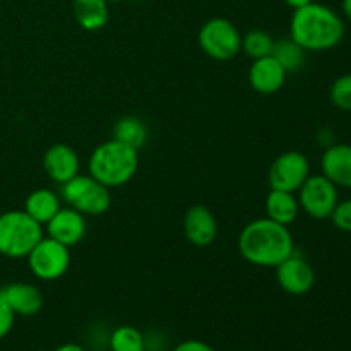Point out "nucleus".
Listing matches in <instances>:
<instances>
[{"label": "nucleus", "mask_w": 351, "mask_h": 351, "mask_svg": "<svg viewBox=\"0 0 351 351\" xmlns=\"http://www.w3.org/2000/svg\"><path fill=\"white\" fill-rule=\"evenodd\" d=\"M243 261L257 267H276L295 252L290 228L269 218H259L245 225L237 240Z\"/></svg>", "instance_id": "f257e3e1"}, {"label": "nucleus", "mask_w": 351, "mask_h": 351, "mask_svg": "<svg viewBox=\"0 0 351 351\" xmlns=\"http://www.w3.org/2000/svg\"><path fill=\"white\" fill-rule=\"evenodd\" d=\"M290 38L305 51L331 50L345 38V23L331 7L312 2L293 10L290 19Z\"/></svg>", "instance_id": "f03ea898"}, {"label": "nucleus", "mask_w": 351, "mask_h": 351, "mask_svg": "<svg viewBox=\"0 0 351 351\" xmlns=\"http://www.w3.org/2000/svg\"><path fill=\"white\" fill-rule=\"evenodd\" d=\"M139 168V151L117 139L98 144L89 154L88 171L108 189L129 184Z\"/></svg>", "instance_id": "7ed1b4c3"}, {"label": "nucleus", "mask_w": 351, "mask_h": 351, "mask_svg": "<svg viewBox=\"0 0 351 351\" xmlns=\"http://www.w3.org/2000/svg\"><path fill=\"white\" fill-rule=\"evenodd\" d=\"M43 237V226L34 221L24 209L0 215V254L3 257L24 259Z\"/></svg>", "instance_id": "20e7f679"}, {"label": "nucleus", "mask_w": 351, "mask_h": 351, "mask_svg": "<svg viewBox=\"0 0 351 351\" xmlns=\"http://www.w3.org/2000/svg\"><path fill=\"white\" fill-rule=\"evenodd\" d=\"M60 197L69 208H74L84 216H101L112 206L110 189L99 184L91 175H75L67 184L60 185Z\"/></svg>", "instance_id": "39448f33"}, {"label": "nucleus", "mask_w": 351, "mask_h": 351, "mask_svg": "<svg viewBox=\"0 0 351 351\" xmlns=\"http://www.w3.org/2000/svg\"><path fill=\"white\" fill-rule=\"evenodd\" d=\"M197 43L209 58L226 62L242 51V34L226 17H213L199 29Z\"/></svg>", "instance_id": "423d86ee"}, {"label": "nucleus", "mask_w": 351, "mask_h": 351, "mask_svg": "<svg viewBox=\"0 0 351 351\" xmlns=\"http://www.w3.org/2000/svg\"><path fill=\"white\" fill-rule=\"evenodd\" d=\"M26 259L34 278L41 281H57L71 267V249L50 237H43Z\"/></svg>", "instance_id": "0eeeda50"}, {"label": "nucleus", "mask_w": 351, "mask_h": 351, "mask_svg": "<svg viewBox=\"0 0 351 351\" xmlns=\"http://www.w3.org/2000/svg\"><path fill=\"white\" fill-rule=\"evenodd\" d=\"M300 209L314 219H329L332 209L339 201L338 187L324 175H308L307 180L298 189Z\"/></svg>", "instance_id": "6e6552de"}, {"label": "nucleus", "mask_w": 351, "mask_h": 351, "mask_svg": "<svg viewBox=\"0 0 351 351\" xmlns=\"http://www.w3.org/2000/svg\"><path fill=\"white\" fill-rule=\"evenodd\" d=\"M311 175L308 158L300 151H285L271 163L267 182L271 189L298 192Z\"/></svg>", "instance_id": "1a4fd4ad"}, {"label": "nucleus", "mask_w": 351, "mask_h": 351, "mask_svg": "<svg viewBox=\"0 0 351 351\" xmlns=\"http://www.w3.org/2000/svg\"><path fill=\"white\" fill-rule=\"evenodd\" d=\"M276 269V281L283 291L288 295H300L308 293L315 285V271L308 264L307 259H304L298 254H291L288 259H285Z\"/></svg>", "instance_id": "9d476101"}, {"label": "nucleus", "mask_w": 351, "mask_h": 351, "mask_svg": "<svg viewBox=\"0 0 351 351\" xmlns=\"http://www.w3.org/2000/svg\"><path fill=\"white\" fill-rule=\"evenodd\" d=\"M45 232H47V237L71 249L84 240L88 221L84 215L67 206V208L58 209L57 215L45 225Z\"/></svg>", "instance_id": "9b49d317"}, {"label": "nucleus", "mask_w": 351, "mask_h": 351, "mask_svg": "<svg viewBox=\"0 0 351 351\" xmlns=\"http://www.w3.org/2000/svg\"><path fill=\"white\" fill-rule=\"evenodd\" d=\"M43 170L51 182L64 185L72 180L75 175H79L81 158H79L77 151L69 144H51L43 154Z\"/></svg>", "instance_id": "f8f14e48"}, {"label": "nucleus", "mask_w": 351, "mask_h": 351, "mask_svg": "<svg viewBox=\"0 0 351 351\" xmlns=\"http://www.w3.org/2000/svg\"><path fill=\"white\" fill-rule=\"evenodd\" d=\"M184 235L194 247L204 249L218 239V221L211 209L195 204L187 209L184 216Z\"/></svg>", "instance_id": "ddd939ff"}, {"label": "nucleus", "mask_w": 351, "mask_h": 351, "mask_svg": "<svg viewBox=\"0 0 351 351\" xmlns=\"http://www.w3.org/2000/svg\"><path fill=\"white\" fill-rule=\"evenodd\" d=\"M0 298L10 311L21 317H33L43 308V293L40 288L24 281H14L0 288Z\"/></svg>", "instance_id": "4468645a"}, {"label": "nucleus", "mask_w": 351, "mask_h": 351, "mask_svg": "<svg viewBox=\"0 0 351 351\" xmlns=\"http://www.w3.org/2000/svg\"><path fill=\"white\" fill-rule=\"evenodd\" d=\"M285 82H287V71L273 55L252 60L249 69V84L254 91L271 96L280 91Z\"/></svg>", "instance_id": "2eb2a0df"}, {"label": "nucleus", "mask_w": 351, "mask_h": 351, "mask_svg": "<svg viewBox=\"0 0 351 351\" xmlns=\"http://www.w3.org/2000/svg\"><path fill=\"white\" fill-rule=\"evenodd\" d=\"M321 173L336 187L351 189V144H331L321 158Z\"/></svg>", "instance_id": "dca6fc26"}, {"label": "nucleus", "mask_w": 351, "mask_h": 351, "mask_svg": "<svg viewBox=\"0 0 351 351\" xmlns=\"http://www.w3.org/2000/svg\"><path fill=\"white\" fill-rule=\"evenodd\" d=\"M264 208H266V218L285 226H290L300 213V204L295 192L276 191V189L269 191Z\"/></svg>", "instance_id": "f3484780"}, {"label": "nucleus", "mask_w": 351, "mask_h": 351, "mask_svg": "<svg viewBox=\"0 0 351 351\" xmlns=\"http://www.w3.org/2000/svg\"><path fill=\"white\" fill-rule=\"evenodd\" d=\"M108 0H74L72 14L84 31H99L106 26L110 17Z\"/></svg>", "instance_id": "a211bd4d"}, {"label": "nucleus", "mask_w": 351, "mask_h": 351, "mask_svg": "<svg viewBox=\"0 0 351 351\" xmlns=\"http://www.w3.org/2000/svg\"><path fill=\"white\" fill-rule=\"evenodd\" d=\"M60 202V197L51 189H36L24 201V211L43 226L57 215L62 208Z\"/></svg>", "instance_id": "6ab92c4d"}, {"label": "nucleus", "mask_w": 351, "mask_h": 351, "mask_svg": "<svg viewBox=\"0 0 351 351\" xmlns=\"http://www.w3.org/2000/svg\"><path fill=\"white\" fill-rule=\"evenodd\" d=\"M113 139L120 141L122 144H127L129 147L139 151L141 147H144V144L147 143V127L144 125V122L141 119L134 115H125L122 119H119L113 125Z\"/></svg>", "instance_id": "aec40b11"}, {"label": "nucleus", "mask_w": 351, "mask_h": 351, "mask_svg": "<svg viewBox=\"0 0 351 351\" xmlns=\"http://www.w3.org/2000/svg\"><path fill=\"white\" fill-rule=\"evenodd\" d=\"M305 53L307 51L300 45L295 43L291 38H283V40L274 41V48L271 55L280 62V65L288 74V72H297L304 67Z\"/></svg>", "instance_id": "412c9836"}, {"label": "nucleus", "mask_w": 351, "mask_h": 351, "mask_svg": "<svg viewBox=\"0 0 351 351\" xmlns=\"http://www.w3.org/2000/svg\"><path fill=\"white\" fill-rule=\"evenodd\" d=\"M108 346L112 351H144L146 338L134 326H119L110 335Z\"/></svg>", "instance_id": "4be33fe9"}, {"label": "nucleus", "mask_w": 351, "mask_h": 351, "mask_svg": "<svg viewBox=\"0 0 351 351\" xmlns=\"http://www.w3.org/2000/svg\"><path fill=\"white\" fill-rule=\"evenodd\" d=\"M274 38L264 29H250L242 36V50L252 60L269 57L274 48Z\"/></svg>", "instance_id": "5701e85b"}, {"label": "nucleus", "mask_w": 351, "mask_h": 351, "mask_svg": "<svg viewBox=\"0 0 351 351\" xmlns=\"http://www.w3.org/2000/svg\"><path fill=\"white\" fill-rule=\"evenodd\" d=\"M329 99L343 112H351V74H343L335 79L329 88Z\"/></svg>", "instance_id": "b1692460"}, {"label": "nucleus", "mask_w": 351, "mask_h": 351, "mask_svg": "<svg viewBox=\"0 0 351 351\" xmlns=\"http://www.w3.org/2000/svg\"><path fill=\"white\" fill-rule=\"evenodd\" d=\"M329 219H331L332 225H335L339 232L351 233V199L338 201V204L332 209Z\"/></svg>", "instance_id": "393cba45"}, {"label": "nucleus", "mask_w": 351, "mask_h": 351, "mask_svg": "<svg viewBox=\"0 0 351 351\" xmlns=\"http://www.w3.org/2000/svg\"><path fill=\"white\" fill-rule=\"evenodd\" d=\"M14 321H16V314L10 311L9 305L0 298V339L5 338L14 328Z\"/></svg>", "instance_id": "a878e982"}, {"label": "nucleus", "mask_w": 351, "mask_h": 351, "mask_svg": "<svg viewBox=\"0 0 351 351\" xmlns=\"http://www.w3.org/2000/svg\"><path fill=\"white\" fill-rule=\"evenodd\" d=\"M171 351H216L209 343L201 339H187V341L178 343Z\"/></svg>", "instance_id": "bb28decb"}, {"label": "nucleus", "mask_w": 351, "mask_h": 351, "mask_svg": "<svg viewBox=\"0 0 351 351\" xmlns=\"http://www.w3.org/2000/svg\"><path fill=\"white\" fill-rule=\"evenodd\" d=\"M317 141L319 144H322L326 147H329L331 144H335V136H332V130L328 129V127H322L321 130L317 132Z\"/></svg>", "instance_id": "cd10ccee"}, {"label": "nucleus", "mask_w": 351, "mask_h": 351, "mask_svg": "<svg viewBox=\"0 0 351 351\" xmlns=\"http://www.w3.org/2000/svg\"><path fill=\"white\" fill-rule=\"evenodd\" d=\"M314 0H285V3H287L290 9L297 10V9H302V7L308 5V3H312Z\"/></svg>", "instance_id": "c85d7f7f"}, {"label": "nucleus", "mask_w": 351, "mask_h": 351, "mask_svg": "<svg viewBox=\"0 0 351 351\" xmlns=\"http://www.w3.org/2000/svg\"><path fill=\"white\" fill-rule=\"evenodd\" d=\"M53 351H86V350L82 348L81 345H77V343H65V345H60Z\"/></svg>", "instance_id": "c756f323"}, {"label": "nucleus", "mask_w": 351, "mask_h": 351, "mask_svg": "<svg viewBox=\"0 0 351 351\" xmlns=\"http://www.w3.org/2000/svg\"><path fill=\"white\" fill-rule=\"evenodd\" d=\"M341 9H343V14H345L346 19L351 23V0H343Z\"/></svg>", "instance_id": "7c9ffc66"}, {"label": "nucleus", "mask_w": 351, "mask_h": 351, "mask_svg": "<svg viewBox=\"0 0 351 351\" xmlns=\"http://www.w3.org/2000/svg\"><path fill=\"white\" fill-rule=\"evenodd\" d=\"M108 2H122V0H108ZM132 2H139V0H132Z\"/></svg>", "instance_id": "2f4dec72"}, {"label": "nucleus", "mask_w": 351, "mask_h": 351, "mask_svg": "<svg viewBox=\"0 0 351 351\" xmlns=\"http://www.w3.org/2000/svg\"><path fill=\"white\" fill-rule=\"evenodd\" d=\"M144 351H153V350H144Z\"/></svg>", "instance_id": "473e14b6"}]
</instances>
